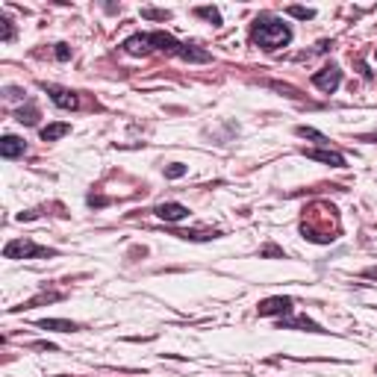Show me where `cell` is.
I'll list each match as a JSON object with an SVG mask.
<instances>
[{"instance_id":"19","label":"cell","mask_w":377,"mask_h":377,"mask_svg":"<svg viewBox=\"0 0 377 377\" xmlns=\"http://www.w3.org/2000/svg\"><path fill=\"white\" fill-rule=\"evenodd\" d=\"M142 18H150V21H168V18H171V12H166V9H150V6H145V9H142Z\"/></svg>"},{"instance_id":"2","label":"cell","mask_w":377,"mask_h":377,"mask_svg":"<svg viewBox=\"0 0 377 377\" xmlns=\"http://www.w3.org/2000/svg\"><path fill=\"white\" fill-rule=\"evenodd\" d=\"M147 42H150V47L154 50H162V54H171V56H180V59H186V62H209L212 56H209V50H200V47H195V45H183V42H177L171 33H147Z\"/></svg>"},{"instance_id":"26","label":"cell","mask_w":377,"mask_h":377,"mask_svg":"<svg viewBox=\"0 0 377 377\" xmlns=\"http://www.w3.org/2000/svg\"><path fill=\"white\" fill-rule=\"evenodd\" d=\"M89 204H92V207H106L109 200H106V198H100V195H89Z\"/></svg>"},{"instance_id":"7","label":"cell","mask_w":377,"mask_h":377,"mask_svg":"<svg viewBox=\"0 0 377 377\" xmlns=\"http://www.w3.org/2000/svg\"><path fill=\"white\" fill-rule=\"evenodd\" d=\"M304 157L324 162V166H333V168H345V157L339 154V150H330V147H304Z\"/></svg>"},{"instance_id":"20","label":"cell","mask_w":377,"mask_h":377,"mask_svg":"<svg viewBox=\"0 0 377 377\" xmlns=\"http://www.w3.org/2000/svg\"><path fill=\"white\" fill-rule=\"evenodd\" d=\"M15 39V27L9 18H0V42H12Z\"/></svg>"},{"instance_id":"12","label":"cell","mask_w":377,"mask_h":377,"mask_svg":"<svg viewBox=\"0 0 377 377\" xmlns=\"http://www.w3.org/2000/svg\"><path fill=\"white\" fill-rule=\"evenodd\" d=\"M39 328H42V330L74 333V330H80V324H74V321H68V319H42V321H39Z\"/></svg>"},{"instance_id":"4","label":"cell","mask_w":377,"mask_h":377,"mask_svg":"<svg viewBox=\"0 0 377 377\" xmlns=\"http://www.w3.org/2000/svg\"><path fill=\"white\" fill-rule=\"evenodd\" d=\"M295 310V300L289 298V295H274V298H266V300H259V307H257V312L262 319H283V316H289V312Z\"/></svg>"},{"instance_id":"27","label":"cell","mask_w":377,"mask_h":377,"mask_svg":"<svg viewBox=\"0 0 377 377\" xmlns=\"http://www.w3.org/2000/svg\"><path fill=\"white\" fill-rule=\"evenodd\" d=\"M362 278H369V280H377V266H374V268H366V271H362Z\"/></svg>"},{"instance_id":"15","label":"cell","mask_w":377,"mask_h":377,"mask_svg":"<svg viewBox=\"0 0 377 377\" xmlns=\"http://www.w3.org/2000/svg\"><path fill=\"white\" fill-rule=\"evenodd\" d=\"M174 236H180V239H192V242H207V239H216L218 230H177Z\"/></svg>"},{"instance_id":"8","label":"cell","mask_w":377,"mask_h":377,"mask_svg":"<svg viewBox=\"0 0 377 377\" xmlns=\"http://www.w3.org/2000/svg\"><path fill=\"white\" fill-rule=\"evenodd\" d=\"M278 324H280V330H310V333H328V330H324L319 321H312V319H307V316H283Z\"/></svg>"},{"instance_id":"28","label":"cell","mask_w":377,"mask_h":377,"mask_svg":"<svg viewBox=\"0 0 377 377\" xmlns=\"http://www.w3.org/2000/svg\"><path fill=\"white\" fill-rule=\"evenodd\" d=\"M33 348H42V351H56V345H50V342H35Z\"/></svg>"},{"instance_id":"29","label":"cell","mask_w":377,"mask_h":377,"mask_svg":"<svg viewBox=\"0 0 377 377\" xmlns=\"http://www.w3.org/2000/svg\"><path fill=\"white\" fill-rule=\"evenodd\" d=\"M362 142H377V133H371V136H362Z\"/></svg>"},{"instance_id":"5","label":"cell","mask_w":377,"mask_h":377,"mask_svg":"<svg viewBox=\"0 0 377 377\" xmlns=\"http://www.w3.org/2000/svg\"><path fill=\"white\" fill-rule=\"evenodd\" d=\"M312 86L324 95H333L342 86V71H339V65H324L321 71L312 74Z\"/></svg>"},{"instance_id":"18","label":"cell","mask_w":377,"mask_h":377,"mask_svg":"<svg viewBox=\"0 0 377 377\" xmlns=\"http://www.w3.org/2000/svg\"><path fill=\"white\" fill-rule=\"evenodd\" d=\"M286 15H292V18H300V21H310V18H316V9H304V6H289V9H286Z\"/></svg>"},{"instance_id":"21","label":"cell","mask_w":377,"mask_h":377,"mask_svg":"<svg viewBox=\"0 0 377 377\" xmlns=\"http://www.w3.org/2000/svg\"><path fill=\"white\" fill-rule=\"evenodd\" d=\"M183 174H186V166H180V162H171V166L166 168V177H171V180L183 177Z\"/></svg>"},{"instance_id":"3","label":"cell","mask_w":377,"mask_h":377,"mask_svg":"<svg viewBox=\"0 0 377 377\" xmlns=\"http://www.w3.org/2000/svg\"><path fill=\"white\" fill-rule=\"evenodd\" d=\"M3 257L6 259H50L56 257L54 248H45V245H35L33 239H12V242H6L3 248Z\"/></svg>"},{"instance_id":"1","label":"cell","mask_w":377,"mask_h":377,"mask_svg":"<svg viewBox=\"0 0 377 377\" xmlns=\"http://www.w3.org/2000/svg\"><path fill=\"white\" fill-rule=\"evenodd\" d=\"M250 42L262 47L266 54H274V50H280L292 42V27L278 15H259L250 24Z\"/></svg>"},{"instance_id":"6","label":"cell","mask_w":377,"mask_h":377,"mask_svg":"<svg viewBox=\"0 0 377 377\" xmlns=\"http://www.w3.org/2000/svg\"><path fill=\"white\" fill-rule=\"evenodd\" d=\"M42 89L50 95V100H54L59 109H77L80 106V97L71 89H62V86H54V83H42Z\"/></svg>"},{"instance_id":"9","label":"cell","mask_w":377,"mask_h":377,"mask_svg":"<svg viewBox=\"0 0 377 377\" xmlns=\"http://www.w3.org/2000/svg\"><path fill=\"white\" fill-rule=\"evenodd\" d=\"M154 212H157V218L168 221V224H177V221L188 218V207L177 204V200H166V204H159V207H157Z\"/></svg>"},{"instance_id":"16","label":"cell","mask_w":377,"mask_h":377,"mask_svg":"<svg viewBox=\"0 0 377 377\" xmlns=\"http://www.w3.org/2000/svg\"><path fill=\"white\" fill-rule=\"evenodd\" d=\"M295 133L300 136V139H312V142H319L321 147H324V145H330V142H328V136L319 133V130H312V127H298Z\"/></svg>"},{"instance_id":"25","label":"cell","mask_w":377,"mask_h":377,"mask_svg":"<svg viewBox=\"0 0 377 377\" xmlns=\"http://www.w3.org/2000/svg\"><path fill=\"white\" fill-rule=\"evenodd\" d=\"M259 257H283V250L278 245H266V248L259 250Z\"/></svg>"},{"instance_id":"23","label":"cell","mask_w":377,"mask_h":377,"mask_svg":"<svg viewBox=\"0 0 377 377\" xmlns=\"http://www.w3.org/2000/svg\"><path fill=\"white\" fill-rule=\"evenodd\" d=\"M268 86H271V89H278V92H286L289 97H300L298 89H292V86H283V83H268Z\"/></svg>"},{"instance_id":"24","label":"cell","mask_w":377,"mask_h":377,"mask_svg":"<svg viewBox=\"0 0 377 377\" xmlns=\"http://www.w3.org/2000/svg\"><path fill=\"white\" fill-rule=\"evenodd\" d=\"M54 54H56V59H62V62H65V59L71 56V47H68L65 42H59V45H56V50H54Z\"/></svg>"},{"instance_id":"13","label":"cell","mask_w":377,"mask_h":377,"mask_svg":"<svg viewBox=\"0 0 377 377\" xmlns=\"http://www.w3.org/2000/svg\"><path fill=\"white\" fill-rule=\"evenodd\" d=\"M15 118H18V124H27V127H33V124H39L42 112H39V106H35L33 100H27V106H21L15 112Z\"/></svg>"},{"instance_id":"17","label":"cell","mask_w":377,"mask_h":377,"mask_svg":"<svg viewBox=\"0 0 377 377\" xmlns=\"http://www.w3.org/2000/svg\"><path fill=\"white\" fill-rule=\"evenodd\" d=\"M195 15H198V18H207V21H212V24H221V12L212 9V6H198Z\"/></svg>"},{"instance_id":"11","label":"cell","mask_w":377,"mask_h":377,"mask_svg":"<svg viewBox=\"0 0 377 377\" xmlns=\"http://www.w3.org/2000/svg\"><path fill=\"white\" fill-rule=\"evenodd\" d=\"M121 47H124V54H130V56H147L150 50H154V47H150V42H147V33H136V35H130V39L124 42Z\"/></svg>"},{"instance_id":"22","label":"cell","mask_w":377,"mask_h":377,"mask_svg":"<svg viewBox=\"0 0 377 377\" xmlns=\"http://www.w3.org/2000/svg\"><path fill=\"white\" fill-rule=\"evenodd\" d=\"M24 95H27V92L18 89V86H9V89H6V100H27Z\"/></svg>"},{"instance_id":"10","label":"cell","mask_w":377,"mask_h":377,"mask_svg":"<svg viewBox=\"0 0 377 377\" xmlns=\"http://www.w3.org/2000/svg\"><path fill=\"white\" fill-rule=\"evenodd\" d=\"M24 150H27V142L18 139V136H3L0 139V157L3 159H18L24 157Z\"/></svg>"},{"instance_id":"14","label":"cell","mask_w":377,"mask_h":377,"mask_svg":"<svg viewBox=\"0 0 377 377\" xmlns=\"http://www.w3.org/2000/svg\"><path fill=\"white\" fill-rule=\"evenodd\" d=\"M68 133H71V124H65V121L47 124V127H42V139L45 142H56V139H62V136H68Z\"/></svg>"}]
</instances>
